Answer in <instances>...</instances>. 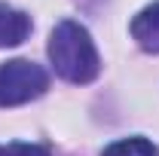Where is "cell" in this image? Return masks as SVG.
Returning <instances> with one entry per match:
<instances>
[{"mask_svg":"<svg viewBox=\"0 0 159 156\" xmlns=\"http://www.w3.org/2000/svg\"><path fill=\"white\" fill-rule=\"evenodd\" d=\"M49 61L52 71L67 83H92L101 71L98 49L92 43V34L80 25V21L64 19L52 28L49 34Z\"/></svg>","mask_w":159,"mask_h":156,"instance_id":"6da1fadb","label":"cell"},{"mask_svg":"<svg viewBox=\"0 0 159 156\" xmlns=\"http://www.w3.org/2000/svg\"><path fill=\"white\" fill-rule=\"evenodd\" d=\"M49 89L46 71L28 58H12L0 64V107H19L40 98Z\"/></svg>","mask_w":159,"mask_h":156,"instance_id":"7a4b0ae2","label":"cell"},{"mask_svg":"<svg viewBox=\"0 0 159 156\" xmlns=\"http://www.w3.org/2000/svg\"><path fill=\"white\" fill-rule=\"evenodd\" d=\"M132 37L144 52L159 55V0L144 6L138 16L132 19Z\"/></svg>","mask_w":159,"mask_h":156,"instance_id":"3957f363","label":"cell"},{"mask_svg":"<svg viewBox=\"0 0 159 156\" xmlns=\"http://www.w3.org/2000/svg\"><path fill=\"white\" fill-rule=\"evenodd\" d=\"M28 34H31V16H25L9 3H0V49L25 43Z\"/></svg>","mask_w":159,"mask_h":156,"instance_id":"277c9868","label":"cell"},{"mask_svg":"<svg viewBox=\"0 0 159 156\" xmlns=\"http://www.w3.org/2000/svg\"><path fill=\"white\" fill-rule=\"evenodd\" d=\"M101 156H159V147L150 138L132 135V138H119L113 144H107L101 150Z\"/></svg>","mask_w":159,"mask_h":156,"instance_id":"5b68a950","label":"cell"},{"mask_svg":"<svg viewBox=\"0 0 159 156\" xmlns=\"http://www.w3.org/2000/svg\"><path fill=\"white\" fill-rule=\"evenodd\" d=\"M0 156H52L43 144H28V141H9L0 144Z\"/></svg>","mask_w":159,"mask_h":156,"instance_id":"8992f818","label":"cell"}]
</instances>
